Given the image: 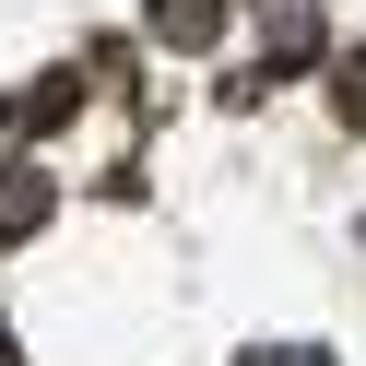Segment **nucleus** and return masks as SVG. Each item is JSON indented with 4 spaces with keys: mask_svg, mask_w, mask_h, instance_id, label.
Listing matches in <instances>:
<instances>
[{
    "mask_svg": "<svg viewBox=\"0 0 366 366\" xmlns=\"http://www.w3.org/2000/svg\"><path fill=\"white\" fill-rule=\"evenodd\" d=\"M36 224H48V177H36V166H0V248L36 237Z\"/></svg>",
    "mask_w": 366,
    "mask_h": 366,
    "instance_id": "obj_1",
    "label": "nucleus"
},
{
    "mask_svg": "<svg viewBox=\"0 0 366 366\" xmlns=\"http://www.w3.org/2000/svg\"><path fill=\"white\" fill-rule=\"evenodd\" d=\"M248 366H331V355H307V342H272V355H248Z\"/></svg>",
    "mask_w": 366,
    "mask_h": 366,
    "instance_id": "obj_2",
    "label": "nucleus"
}]
</instances>
